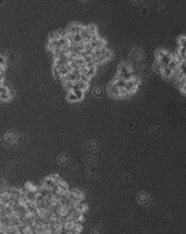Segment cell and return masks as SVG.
Wrapping results in <instances>:
<instances>
[{"label":"cell","instance_id":"5b68a950","mask_svg":"<svg viewBox=\"0 0 186 234\" xmlns=\"http://www.w3.org/2000/svg\"><path fill=\"white\" fill-rule=\"evenodd\" d=\"M173 71L169 69L168 67H166V68H165L162 70L161 75L162 76L164 79L167 80H171L173 75Z\"/></svg>","mask_w":186,"mask_h":234},{"label":"cell","instance_id":"52a82bcc","mask_svg":"<svg viewBox=\"0 0 186 234\" xmlns=\"http://www.w3.org/2000/svg\"><path fill=\"white\" fill-rule=\"evenodd\" d=\"M56 183L54 182V181L50 177H48L47 178H46L44 181L43 183H42V186L48 189L51 190L55 185H56Z\"/></svg>","mask_w":186,"mask_h":234},{"label":"cell","instance_id":"277c9868","mask_svg":"<svg viewBox=\"0 0 186 234\" xmlns=\"http://www.w3.org/2000/svg\"><path fill=\"white\" fill-rule=\"evenodd\" d=\"M107 91L108 95L111 98L116 99L123 98L121 93V89L116 87L115 84L111 81L107 85Z\"/></svg>","mask_w":186,"mask_h":234},{"label":"cell","instance_id":"8fae6325","mask_svg":"<svg viewBox=\"0 0 186 234\" xmlns=\"http://www.w3.org/2000/svg\"><path fill=\"white\" fill-rule=\"evenodd\" d=\"M67 98L69 101L72 102V103L79 101L77 97H76V95L75 94H74V93L72 92V91H70L67 92Z\"/></svg>","mask_w":186,"mask_h":234},{"label":"cell","instance_id":"30bf717a","mask_svg":"<svg viewBox=\"0 0 186 234\" xmlns=\"http://www.w3.org/2000/svg\"><path fill=\"white\" fill-rule=\"evenodd\" d=\"M77 84L78 86V88L80 90H81L84 91H86L89 86V83L88 82H85L82 80H80L78 81H77Z\"/></svg>","mask_w":186,"mask_h":234},{"label":"cell","instance_id":"9c48e42d","mask_svg":"<svg viewBox=\"0 0 186 234\" xmlns=\"http://www.w3.org/2000/svg\"><path fill=\"white\" fill-rule=\"evenodd\" d=\"M71 37H72V43H80L81 42H84L82 38L80 33H77V34L71 35Z\"/></svg>","mask_w":186,"mask_h":234},{"label":"cell","instance_id":"5bb4252c","mask_svg":"<svg viewBox=\"0 0 186 234\" xmlns=\"http://www.w3.org/2000/svg\"><path fill=\"white\" fill-rule=\"evenodd\" d=\"M177 43L178 47H185V35H181L177 39Z\"/></svg>","mask_w":186,"mask_h":234},{"label":"cell","instance_id":"8992f818","mask_svg":"<svg viewBox=\"0 0 186 234\" xmlns=\"http://www.w3.org/2000/svg\"><path fill=\"white\" fill-rule=\"evenodd\" d=\"M116 87H117L120 89H123L124 88V86L126 83V81L124 80V79L120 78L116 76H115L113 79L111 80Z\"/></svg>","mask_w":186,"mask_h":234},{"label":"cell","instance_id":"7a4b0ae2","mask_svg":"<svg viewBox=\"0 0 186 234\" xmlns=\"http://www.w3.org/2000/svg\"><path fill=\"white\" fill-rule=\"evenodd\" d=\"M141 83L140 77L135 75L131 79L126 81V85L123 88L126 92L127 97L131 96L132 94L136 92Z\"/></svg>","mask_w":186,"mask_h":234},{"label":"cell","instance_id":"ba28073f","mask_svg":"<svg viewBox=\"0 0 186 234\" xmlns=\"http://www.w3.org/2000/svg\"><path fill=\"white\" fill-rule=\"evenodd\" d=\"M96 69H97L96 66L90 67V68H87V70L84 75L86 76L90 79H91L95 75L96 73Z\"/></svg>","mask_w":186,"mask_h":234},{"label":"cell","instance_id":"4fadbf2b","mask_svg":"<svg viewBox=\"0 0 186 234\" xmlns=\"http://www.w3.org/2000/svg\"><path fill=\"white\" fill-rule=\"evenodd\" d=\"M179 63H180L178 62V61L175 59V58H174V59L169 63L167 67H168V68H169V69H170L171 70H172L173 71L174 70H175L176 69H177V68H178Z\"/></svg>","mask_w":186,"mask_h":234},{"label":"cell","instance_id":"3957f363","mask_svg":"<svg viewBox=\"0 0 186 234\" xmlns=\"http://www.w3.org/2000/svg\"><path fill=\"white\" fill-rule=\"evenodd\" d=\"M144 55L143 52L140 49L137 48H132L130 52L129 55V62L132 67L137 65L138 63H140L143 61Z\"/></svg>","mask_w":186,"mask_h":234},{"label":"cell","instance_id":"9a60e30c","mask_svg":"<svg viewBox=\"0 0 186 234\" xmlns=\"http://www.w3.org/2000/svg\"><path fill=\"white\" fill-rule=\"evenodd\" d=\"M11 99H12V98L10 97L8 92L0 94V101H1L7 102V101H9L10 100H11Z\"/></svg>","mask_w":186,"mask_h":234},{"label":"cell","instance_id":"2e32d148","mask_svg":"<svg viewBox=\"0 0 186 234\" xmlns=\"http://www.w3.org/2000/svg\"><path fill=\"white\" fill-rule=\"evenodd\" d=\"M7 63V59L5 56L0 55V67H4Z\"/></svg>","mask_w":186,"mask_h":234},{"label":"cell","instance_id":"7c38bea8","mask_svg":"<svg viewBox=\"0 0 186 234\" xmlns=\"http://www.w3.org/2000/svg\"><path fill=\"white\" fill-rule=\"evenodd\" d=\"M71 91H72V92L74 93V94L76 95V97H77V98L78 99V101H80V100L83 99V98L85 95V91H84L81 90H80V89L73 90Z\"/></svg>","mask_w":186,"mask_h":234},{"label":"cell","instance_id":"6da1fadb","mask_svg":"<svg viewBox=\"0 0 186 234\" xmlns=\"http://www.w3.org/2000/svg\"><path fill=\"white\" fill-rule=\"evenodd\" d=\"M116 76L127 81L135 76V72L129 61H123L119 64Z\"/></svg>","mask_w":186,"mask_h":234}]
</instances>
